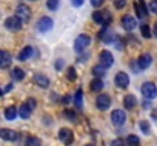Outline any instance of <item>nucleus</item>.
I'll return each mask as SVG.
<instances>
[{
	"label": "nucleus",
	"instance_id": "1",
	"mask_svg": "<svg viewBox=\"0 0 157 146\" xmlns=\"http://www.w3.org/2000/svg\"><path fill=\"white\" fill-rule=\"evenodd\" d=\"M5 26H6V29L11 31V32H18V31L21 29V26H23V21H21L17 15H11V17H8V18L5 20Z\"/></svg>",
	"mask_w": 157,
	"mask_h": 146
},
{
	"label": "nucleus",
	"instance_id": "2",
	"mask_svg": "<svg viewBox=\"0 0 157 146\" xmlns=\"http://www.w3.org/2000/svg\"><path fill=\"white\" fill-rule=\"evenodd\" d=\"M93 21L102 26H108L111 21V15L108 11H95L93 12Z\"/></svg>",
	"mask_w": 157,
	"mask_h": 146
},
{
	"label": "nucleus",
	"instance_id": "3",
	"mask_svg": "<svg viewBox=\"0 0 157 146\" xmlns=\"http://www.w3.org/2000/svg\"><path fill=\"white\" fill-rule=\"evenodd\" d=\"M140 92H142V96L145 99H148V100H151V99H154L157 96V87L153 82H145L142 85Z\"/></svg>",
	"mask_w": 157,
	"mask_h": 146
},
{
	"label": "nucleus",
	"instance_id": "4",
	"mask_svg": "<svg viewBox=\"0 0 157 146\" xmlns=\"http://www.w3.org/2000/svg\"><path fill=\"white\" fill-rule=\"evenodd\" d=\"M89 44H90V37L86 35V34H81V35L76 37V40H75V50H76L78 53H81V52H84L86 49L89 47Z\"/></svg>",
	"mask_w": 157,
	"mask_h": 146
},
{
	"label": "nucleus",
	"instance_id": "5",
	"mask_svg": "<svg viewBox=\"0 0 157 146\" xmlns=\"http://www.w3.org/2000/svg\"><path fill=\"white\" fill-rule=\"evenodd\" d=\"M111 122H113V125H116V126H122V125L127 122V114H125V111H124V110H114V111L111 113Z\"/></svg>",
	"mask_w": 157,
	"mask_h": 146
},
{
	"label": "nucleus",
	"instance_id": "6",
	"mask_svg": "<svg viewBox=\"0 0 157 146\" xmlns=\"http://www.w3.org/2000/svg\"><path fill=\"white\" fill-rule=\"evenodd\" d=\"M15 15L21 20V21H28L31 18V9L28 8V5H18L15 8Z\"/></svg>",
	"mask_w": 157,
	"mask_h": 146
},
{
	"label": "nucleus",
	"instance_id": "7",
	"mask_svg": "<svg viewBox=\"0 0 157 146\" xmlns=\"http://www.w3.org/2000/svg\"><path fill=\"white\" fill-rule=\"evenodd\" d=\"M53 26V20L51 17H41L37 23V29L40 32H49Z\"/></svg>",
	"mask_w": 157,
	"mask_h": 146
},
{
	"label": "nucleus",
	"instance_id": "8",
	"mask_svg": "<svg viewBox=\"0 0 157 146\" xmlns=\"http://www.w3.org/2000/svg\"><path fill=\"white\" fill-rule=\"evenodd\" d=\"M114 84H116L119 88H127L128 84H130V76H128L125 72H119V73H116V76H114Z\"/></svg>",
	"mask_w": 157,
	"mask_h": 146
},
{
	"label": "nucleus",
	"instance_id": "9",
	"mask_svg": "<svg viewBox=\"0 0 157 146\" xmlns=\"http://www.w3.org/2000/svg\"><path fill=\"white\" fill-rule=\"evenodd\" d=\"M58 139L64 143V145H72L73 142V133L69 128H61L58 131Z\"/></svg>",
	"mask_w": 157,
	"mask_h": 146
},
{
	"label": "nucleus",
	"instance_id": "10",
	"mask_svg": "<svg viewBox=\"0 0 157 146\" xmlns=\"http://www.w3.org/2000/svg\"><path fill=\"white\" fill-rule=\"evenodd\" d=\"M113 62H114L113 55H111L108 50H102V52H101V55H99V64H101V66H104L105 69H110V67L113 66Z\"/></svg>",
	"mask_w": 157,
	"mask_h": 146
},
{
	"label": "nucleus",
	"instance_id": "11",
	"mask_svg": "<svg viewBox=\"0 0 157 146\" xmlns=\"http://www.w3.org/2000/svg\"><path fill=\"white\" fill-rule=\"evenodd\" d=\"M110 103H111V99L108 95H99L96 97V107L98 110L104 111V110H108L110 108Z\"/></svg>",
	"mask_w": 157,
	"mask_h": 146
},
{
	"label": "nucleus",
	"instance_id": "12",
	"mask_svg": "<svg viewBox=\"0 0 157 146\" xmlns=\"http://www.w3.org/2000/svg\"><path fill=\"white\" fill-rule=\"evenodd\" d=\"M151 62H153V56H151L150 53H144V55H140L139 59H137V67H139L140 70H145V69H148V67L151 66Z\"/></svg>",
	"mask_w": 157,
	"mask_h": 146
},
{
	"label": "nucleus",
	"instance_id": "13",
	"mask_svg": "<svg viewBox=\"0 0 157 146\" xmlns=\"http://www.w3.org/2000/svg\"><path fill=\"white\" fill-rule=\"evenodd\" d=\"M0 139H3L6 142H14L18 139V134L9 128H3V129H0Z\"/></svg>",
	"mask_w": 157,
	"mask_h": 146
},
{
	"label": "nucleus",
	"instance_id": "14",
	"mask_svg": "<svg viewBox=\"0 0 157 146\" xmlns=\"http://www.w3.org/2000/svg\"><path fill=\"white\" fill-rule=\"evenodd\" d=\"M121 23H122V28H124L125 31H133V29L137 26L136 20H134L131 15H124L122 20H121Z\"/></svg>",
	"mask_w": 157,
	"mask_h": 146
},
{
	"label": "nucleus",
	"instance_id": "15",
	"mask_svg": "<svg viewBox=\"0 0 157 146\" xmlns=\"http://www.w3.org/2000/svg\"><path fill=\"white\" fill-rule=\"evenodd\" d=\"M134 9H136V14H137L139 18H145V17H147V11H148V8L145 6V2H144V0H136V3H134Z\"/></svg>",
	"mask_w": 157,
	"mask_h": 146
},
{
	"label": "nucleus",
	"instance_id": "16",
	"mask_svg": "<svg viewBox=\"0 0 157 146\" xmlns=\"http://www.w3.org/2000/svg\"><path fill=\"white\" fill-rule=\"evenodd\" d=\"M12 62L11 55L6 50H0V69H8Z\"/></svg>",
	"mask_w": 157,
	"mask_h": 146
},
{
	"label": "nucleus",
	"instance_id": "17",
	"mask_svg": "<svg viewBox=\"0 0 157 146\" xmlns=\"http://www.w3.org/2000/svg\"><path fill=\"white\" fill-rule=\"evenodd\" d=\"M34 81H35V84L37 85H40L41 88H48L49 87V78L48 76H44V75H41V73H37L35 76H34Z\"/></svg>",
	"mask_w": 157,
	"mask_h": 146
},
{
	"label": "nucleus",
	"instance_id": "18",
	"mask_svg": "<svg viewBox=\"0 0 157 146\" xmlns=\"http://www.w3.org/2000/svg\"><path fill=\"white\" fill-rule=\"evenodd\" d=\"M31 113H32V108L29 103H23L20 108H18V116L21 119H29L31 117Z\"/></svg>",
	"mask_w": 157,
	"mask_h": 146
},
{
	"label": "nucleus",
	"instance_id": "19",
	"mask_svg": "<svg viewBox=\"0 0 157 146\" xmlns=\"http://www.w3.org/2000/svg\"><path fill=\"white\" fill-rule=\"evenodd\" d=\"M136 105H137V100H136V97L133 96V95H127V96L124 97V107L127 110H133Z\"/></svg>",
	"mask_w": 157,
	"mask_h": 146
},
{
	"label": "nucleus",
	"instance_id": "20",
	"mask_svg": "<svg viewBox=\"0 0 157 146\" xmlns=\"http://www.w3.org/2000/svg\"><path fill=\"white\" fill-rule=\"evenodd\" d=\"M32 53H34V49L31 47V46H26V47L20 52L18 59H20V61H26V59H29V58L32 56Z\"/></svg>",
	"mask_w": 157,
	"mask_h": 146
},
{
	"label": "nucleus",
	"instance_id": "21",
	"mask_svg": "<svg viewBox=\"0 0 157 146\" xmlns=\"http://www.w3.org/2000/svg\"><path fill=\"white\" fill-rule=\"evenodd\" d=\"M17 114H18V110H17L15 107H8V108L5 110V117H6L8 120H14V119L17 117Z\"/></svg>",
	"mask_w": 157,
	"mask_h": 146
},
{
	"label": "nucleus",
	"instance_id": "22",
	"mask_svg": "<svg viewBox=\"0 0 157 146\" xmlns=\"http://www.w3.org/2000/svg\"><path fill=\"white\" fill-rule=\"evenodd\" d=\"M90 88H92L93 92H101V90L104 88V82H102V79H101V78L93 79V81L90 82Z\"/></svg>",
	"mask_w": 157,
	"mask_h": 146
},
{
	"label": "nucleus",
	"instance_id": "23",
	"mask_svg": "<svg viewBox=\"0 0 157 146\" xmlns=\"http://www.w3.org/2000/svg\"><path fill=\"white\" fill-rule=\"evenodd\" d=\"M11 76H12V79H14V81H21V79L25 78V72H23L20 67H15V69L12 70Z\"/></svg>",
	"mask_w": 157,
	"mask_h": 146
},
{
	"label": "nucleus",
	"instance_id": "24",
	"mask_svg": "<svg viewBox=\"0 0 157 146\" xmlns=\"http://www.w3.org/2000/svg\"><path fill=\"white\" fill-rule=\"evenodd\" d=\"M105 70H107V69H105L104 66L98 64V66H95V67H93V70H92V72H93V75H95L96 78H102V76L105 75Z\"/></svg>",
	"mask_w": 157,
	"mask_h": 146
},
{
	"label": "nucleus",
	"instance_id": "25",
	"mask_svg": "<svg viewBox=\"0 0 157 146\" xmlns=\"http://www.w3.org/2000/svg\"><path fill=\"white\" fill-rule=\"evenodd\" d=\"M26 146H41V140L38 137H34V136H29L25 142Z\"/></svg>",
	"mask_w": 157,
	"mask_h": 146
},
{
	"label": "nucleus",
	"instance_id": "26",
	"mask_svg": "<svg viewBox=\"0 0 157 146\" xmlns=\"http://www.w3.org/2000/svg\"><path fill=\"white\" fill-rule=\"evenodd\" d=\"M127 145L128 146H139L140 145V140L137 139V136H133V134H131V136L127 137Z\"/></svg>",
	"mask_w": 157,
	"mask_h": 146
},
{
	"label": "nucleus",
	"instance_id": "27",
	"mask_svg": "<svg viewBox=\"0 0 157 146\" xmlns=\"http://www.w3.org/2000/svg\"><path fill=\"white\" fill-rule=\"evenodd\" d=\"M140 32L144 38H151V29L148 24H140Z\"/></svg>",
	"mask_w": 157,
	"mask_h": 146
},
{
	"label": "nucleus",
	"instance_id": "28",
	"mask_svg": "<svg viewBox=\"0 0 157 146\" xmlns=\"http://www.w3.org/2000/svg\"><path fill=\"white\" fill-rule=\"evenodd\" d=\"M139 126H140V129H142V133H144V134H147V136H150V134H151V126H150V123H148L147 120H142Z\"/></svg>",
	"mask_w": 157,
	"mask_h": 146
},
{
	"label": "nucleus",
	"instance_id": "29",
	"mask_svg": "<svg viewBox=\"0 0 157 146\" xmlns=\"http://www.w3.org/2000/svg\"><path fill=\"white\" fill-rule=\"evenodd\" d=\"M75 103H76L78 108L82 107V90H81V88H79V90L76 92V95H75Z\"/></svg>",
	"mask_w": 157,
	"mask_h": 146
},
{
	"label": "nucleus",
	"instance_id": "30",
	"mask_svg": "<svg viewBox=\"0 0 157 146\" xmlns=\"http://www.w3.org/2000/svg\"><path fill=\"white\" fill-rule=\"evenodd\" d=\"M67 79H69V81H75V79H76L75 67H69V69H67Z\"/></svg>",
	"mask_w": 157,
	"mask_h": 146
},
{
	"label": "nucleus",
	"instance_id": "31",
	"mask_svg": "<svg viewBox=\"0 0 157 146\" xmlns=\"http://www.w3.org/2000/svg\"><path fill=\"white\" fill-rule=\"evenodd\" d=\"M148 9H150L153 14H157V0H151V2H150Z\"/></svg>",
	"mask_w": 157,
	"mask_h": 146
},
{
	"label": "nucleus",
	"instance_id": "32",
	"mask_svg": "<svg viewBox=\"0 0 157 146\" xmlns=\"http://www.w3.org/2000/svg\"><path fill=\"white\" fill-rule=\"evenodd\" d=\"M114 2V6L117 8V9H122V8H125V5H127V0H113Z\"/></svg>",
	"mask_w": 157,
	"mask_h": 146
},
{
	"label": "nucleus",
	"instance_id": "33",
	"mask_svg": "<svg viewBox=\"0 0 157 146\" xmlns=\"http://www.w3.org/2000/svg\"><path fill=\"white\" fill-rule=\"evenodd\" d=\"M58 3H59L58 0H48V8L53 11V9H56V8H58Z\"/></svg>",
	"mask_w": 157,
	"mask_h": 146
},
{
	"label": "nucleus",
	"instance_id": "34",
	"mask_svg": "<svg viewBox=\"0 0 157 146\" xmlns=\"http://www.w3.org/2000/svg\"><path fill=\"white\" fill-rule=\"evenodd\" d=\"M110 146H125V142H124V140H121V139H116V140H113V142H111V145Z\"/></svg>",
	"mask_w": 157,
	"mask_h": 146
},
{
	"label": "nucleus",
	"instance_id": "35",
	"mask_svg": "<svg viewBox=\"0 0 157 146\" xmlns=\"http://www.w3.org/2000/svg\"><path fill=\"white\" fill-rule=\"evenodd\" d=\"M104 2H105V0H90V3H92L95 8H99V6H101Z\"/></svg>",
	"mask_w": 157,
	"mask_h": 146
},
{
	"label": "nucleus",
	"instance_id": "36",
	"mask_svg": "<svg viewBox=\"0 0 157 146\" xmlns=\"http://www.w3.org/2000/svg\"><path fill=\"white\" fill-rule=\"evenodd\" d=\"M82 3H84V0H72V5H73L75 8H79V6H82Z\"/></svg>",
	"mask_w": 157,
	"mask_h": 146
},
{
	"label": "nucleus",
	"instance_id": "37",
	"mask_svg": "<svg viewBox=\"0 0 157 146\" xmlns=\"http://www.w3.org/2000/svg\"><path fill=\"white\" fill-rule=\"evenodd\" d=\"M151 117H153V120L157 123V108H154V110L151 111Z\"/></svg>",
	"mask_w": 157,
	"mask_h": 146
},
{
	"label": "nucleus",
	"instance_id": "38",
	"mask_svg": "<svg viewBox=\"0 0 157 146\" xmlns=\"http://www.w3.org/2000/svg\"><path fill=\"white\" fill-rule=\"evenodd\" d=\"M61 66H63V59H58V61H56V66H55V67H56V69L59 70V69H61Z\"/></svg>",
	"mask_w": 157,
	"mask_h": 146
},
{
	"label": "nucleus",
	"instance_id": "39",
	"mask_svg": "<svg viewBox=\"0 0 157 146\" xmlns=\"http://www.w3.org/2000/svg\"><path fill=\"white\" fill-rule=\"evenodd\" d=\"M153 34H154V35H156V37H157V23H156V24H154V29H153Z\"/></svg>",
	"mask_w": 157,
	"mask_h": 146
},
{
	"label": "nucleus",
	"instance_id": "40",
	"mask_svg": "<svg viewBox=\"0 0 157 146\" xmlns=\"http://www.w3.org/2000/svg\"><path fill=\"white\" fill-rule=\"evenodd\" d=\"M86 146H93V145H86Z\"/></svg>",
	"mask_w": 157,
	"mask_h": 146
}]
</instances>
